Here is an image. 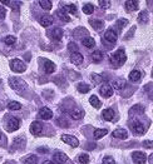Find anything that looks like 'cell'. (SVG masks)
<instances>
[{
  "label": "cell",
  "mask_w": 153,
  "mask_h": 164,
  "mask_svg": "<svg viewBox=\"0 0 153 164\" xmlns=\"http://www.w3.org/2000/svg\"><path fill=\"white\" fill-rule=\"evenodd\" d=\"M109 60L114 64V67H119V65L124 64L125 60H127V56H125L124 50H123V49H118L116 53L109 55Z\"/></svg>",
  "instance_id": "cell-1"
},
{
  "label": "cell",
  "mask_w": 153,
  "mask_h": 164,
  "mask_svg": "<svg viewBox=\"0 0 153 164\" xmlns=\"http://www.w3.org/2000/svg\"><path fill=\"white\" fill-rule=\"evenodd\" d=\"M9 85H10V88H11V89L16 90V92H24V90L28 88L27 83H25V81H24L23 79L16 78V77H11V78H9Z\"/></svg>",
  "instance_id": "cell-2"
},
{
  "label": "cell",
  "mask_w": 153,
  "mask_h": 164,
  "mask_svg": "<svg viewBox=\"0 0 153 164\" xmlns=\"http://www.w3.org/2000/svg\"><path fill=\"white\" fill-rule=\"evenodd\" d=\"M10 69L15 73H23L27 70V65H25L20 59H13L10 62Z\"/></svg>",
  "instance_id": "cell-3"
},
{
  "label": "cell",
  "mask_w": 153,
  "mask_h": 164,
  "mask_svg": "<svg viewBox=\"0 0 153 164\" xmlns=\"http://www.w3.org/2000/svg\"><path fill=\"white\" fill-rule=\"evenodd\" d=\"M60 139H62V142H64L65 144L72 145L73 148H76V147L79 145V140H78V139H76L75 137H73V135H69V134H63V135L60 137Z\"/></svg>",
  "instance_id": "cell-4"
},
{
  "label": "cell",
  "mask_w": 153,
  "mask_h": 164,
  "mask_svg": "<svg viewBox=\"0 0 153 164\" xmlns=\"http://www.w3.org/2000/svg\"><path fill=\"white\" fill-rule=\"evenodd\" d=\"M132 159H133L134 164H146L147 155L143 152H133L132 153Z\"/></svg>",
  "instance_id": "cell-5"
},
{
  "label": "cell",
  "mask_w": 153,
  "mask_h": 164,
  "mask_svg": "<svg viewBox=\"0 0 153 164\" xmlns=\"http://www.w3.org/2000/svg\"><path fill=\"white\" fill-rule=\"evenodd\" d=\"M41 130H43V124H41L40 121L35 120V121H33L31 124H30V133L33 135H35V137L40 135L41 134Z\"/></svg>",
  "instance_id": "cell-6"
},
{
  "label": "cell",
  "mask_w": 153,
  "mask_h": 164,
  "mask_svg": "<svg viewBox=\"0 0 153 164\" xmlns=\"http://www.w3.org/2000/svg\"><path fill=\"white\" fill-rule=\"evenodd\" d=\"M132 129H133V132L134 133H137L139 135H143L144 132H146V128H144V125L142 124V123L138 120V119H134L132 121Z\"/></svg>",
  "instance_id": "cell-7"
},
{
  "label": "cell",
  "mask_w": 153,
  "mask_h": 164,
  "mask_svg": "<svg viewBox=\"0 0 153 164\" xmlns=\"http://www.w3.org/2000/svg\"><path fill=\"white\" fill-rule=\"evenodd\" d=\"M19 125H20L19 119H16V118H10L9 121H8L6 130H8V132H15V130L19 129Z\"/></svg>",
  "instance_id": "cell-8"
},
{
  "label": "cell",
  "mask_w": 153,
  "mask_h": 164,
  "mask_svg": "<svg viewBox=\"0 0 153 164\" xmlns=\"http://www.w3.org/2000/svg\"><path fill=\"white\" fill-rule=\"evenodd\" d=\"M38 115H39L40 119H43V120H49V119L53 118V112L50 110L49 108H47V106H44V108H41L39 110Z\"/></svg>",
  "instance_id": "cell-9"
},
{
  "label": "cell",
  "mask_w": 153,
  "mask_h": 164,
  "mask_svg": "<svg viewBox=\"0 0 153 164\" xmlns=\"http://www.w3.org/2000/svg\"><path fill=\"white\" fill-rule=\"evenodd\" d=\"M104 39L109 43H116L117 39H118V34L114 29H108L104 34Z\"/></svg>",
  "instance_id": "cell-10"
},
{
  "label": "cell",
  "mask_w": 153,
  "mask_h": 164,
  "mask_svg": "<svg viewBox=\"0 0 153 164\" xmlns=\"http://www.w3.org/2000/svg\"><path fill=\"white\" fill-rule=\"evenodd\" d=\"M99 92H100V94L103 95L104 98H109V96L113 95V88L110 87V85H108V84H104V85L100 87Z\"/></svg>",
  "instance_id": "cell-11"
},
{
  "label": "cell",
  "mask_w": 153,
  "mask_h": 164,
  "mask_svg": "<svg viewBox=\"0 0 153 164\" xmlns=\"http://www.w3.org/2000/svg\"><path fill=\"white\" fill-rule=\"evenodd\" d=\"M112 135L114 138H117V139H127V138H128V132H127L125 129H123V128H118L112 133Z\"/></svg>",
  "instance_id": "cell-12"
},
{
  "label": "cell",
  "mask_w": 153,
  "mask_h": 164,
  "mask_svg": "<svg viewBox=\"0 0 153 164\" xmlns=\"http://www.w3.org/2000/svg\"><path fill=\"white\" fill-rule=\"evenodd\" d=\"M54 162H57L58 164H64V163H67L68 160H69V158H68V155L67 154H64V153H59V152H57L55 154H54Z\"/></svg>",
  "instance_id": "cell-13"
},
{
  "label": "cell",
  "mask_w": 153,
  "mask_h": 164,
  "mask_svg": "<svg viewBox=\"0 0 153 164\" xmlns=\"http://www.w3.org/2000/svg\"><path fill=\"white\" fill-rule=\"evenodd\" d=\"M49 36L53 40H55V42H59V40L63 38V30L60 28H55L52 33H49Z\"/></svg>",
  "instance_id": "cell-14"
},
{
  "label": "cell",
  "mask_w": 153,
  "mask_h": 164,
  "mask_svg": "<svg viewBox=\"0 0 153 164\" xmlns=\"http://www.w3.org/2000/svg\"><path fill=\"white\" fill-rule=\"evenodd\" d=\"M70 62H72L74 65H80V64L83 63V55H82L79 52L72 53V55H70Z\"/></svg>",
  "instance_id": "cell-15"
},
{
  "label": "cell",
  "mask_w": 153,
  "mask_h": 164,
  "mask_svg": "<svg viewBox=\"0 0 153 164\" xmlns=\"http://www.w3.org/2000/svg\"><path fill=\"white\" fill-rule=\"evenodd\" d=\"M44 71L47 74H52V73L55 71V64L50 60H44Z\"/></svg>",
  "instance_id": "cell-16"
},
{
  "label": "cell",
  "mask_w": 153,
  "mask_h": 164,
  "mask_svg": "<svg viewBox=\"0 0 153 164\" xmlns=\"http://www.w3.org/2000/svg\"><path fill=\"white\" fill-rule=\"evenodd\" d=\"M39 23L41 24V27L47 28V27H49V25H52V24H53V18L50 15H43L39 19Z\"/></svg>",
  "instance_id": "cell-17"
},
{
  "label": "cell",
  "mask_w": 153,
  "mask_h": 164,
  "mask_svg": "<svg viewBox=\"0 0 153 164\" xmlns=\"http://www.w3.org/2000/svg\"><path fill=\"white\" fill-rule=\"evenodd\" d=\"M138 4L139 3L137 2V0H134V2H125L124 6H125L127 11H134V10L138 9Z\"/></svg>",
  "instance_id": "cell-18"
},
{
  "label": "cell",
  "mask_w": 153,
  "mask_h": 164,
  "mask_svg": "<svg viewBox=\"0 0 153 164\" xmlns=\"http://www.w3.org/2000/svg\"><path fill=\"white\" fill-rule=\"evenodd\" d=\"M103 118L107 121H112L114 119V112H113V109H110V108L104 109L103 110Z\"/></svg>",
  "instance_id": "cell-19"
},
{
  "label": "cell",
  "mask_w": 153,
  "mask_h": 164,
  "mask_svg": "<svg viewBox=\"0 0 153 164\" xmlns=\"http://www.w3.org/2000/svg\"><path fill=\"white\" fill-rule=\"evenodd\" d=\"M124 87H125V80L124 79H117V80L113 81V84H112V88L116 89V90H122Z\"/></svg>",
  "instance_id": "cell-20"
},
{
  "label": "cell",
  "mask_w": 153,
  "mask_h": 164,
  "mask_svg": "<svg viewBox=\"0 0 153 164\" xmlns=\"http://www.w3.org/2000/svg\"><path fill=\"white\" fill-rule=\"evenodd\" d=\"M143 75V73L141 70H132L131 74H129V79L131 81H138Z\"/></svg>",
  "instance_id": "cell-21"
},
{
  "label": "cell",
  "mask_w": 153,
  "mask_h": 164,
  "mask_svg": "<svg viewBox=\"0 0 153 164\" xmlns=\"http://www.w3.org/2000/svg\"><path fill=\"white\" fill-rule=\"evenodd\" d=\"M82 44L86 46V48H94L96 40L93 39V38H90V36H87V38H84V39L82 40Z\"/></svg>",
  "instance_id": "cell-22"
},
{
  "label": "cell",
  "mask_w": 153,
  "mask_h": 164,
  "mask_svg": "<svg viewBox=\"0 0 153 164\" xmlns=\"http://www.w3.org/2000/svg\"><path fill=\"white\" fill-rule=\"evenodd\" d=\"M89 23H90V25H92L93 29H96V30H102V29H103V21H102V20L92 19Z\"/></svg>",
  "instance_id": "cell-23"
},
{
  "label": "cell",
  "mask_w": 153,
  "mask_h": 164,
  "mask_svg": "<svg viewBox=\"0 0 153 164\" xmlns=\"http://www.w3.org/2000/svg\"><path fill=\"white\" fill-rule=\"evenodd\" d=\"M102 59H103V54H102L99 50H96L90 55V60L93 63H99V62H102Z\"/></svg>",
  "instance_id": "cell-24"
},
{
  "label": "cell",
  "mask_w": 153,
  "mask_h": 164,
  "mask_svg": "<svg viewBox=\"0 0 153 164\" xmlns=\"http://www.w3.org/2000/svg\"><path fill=\"white\" fill-rule=\"evenodd\" d=\"M62 9L67 13H69V14H74L76 15V5L75 4H68V5H64Z\"/></svg>",
  "instance_id": "cell-25"
},
{
  "label": "cell",
  "mask_w": 153,
  "mask_h": 164,
  "mask_svg": "<svg viewBox=\"0 0 153 164\" xmlns=\"http://www.w3.org/2000/svg\"><path fill=\"white\" fill-rule=\"evenodd\" d=\"M148 20H149V15H148V13H147L146 10L142 11V13L138 15V21H139L141 24H147Z\"/></svg>",
  "instance_id": "cell-26"
},
{
  "label": "cell",
  "mask_w": 153,
  "mask_h": 164,
  "mask_svg": "<svg viewBox=\"0 0 153 164\" xmlns=\"http://www.w3.org/2000/svg\"><path fill=\"white\" fill-rule=\"evenodd\" d=\"M83 110H80V109H74L72 113H70V117H72V119H74V120H79V119H82L83 118Z\"/></svg>",
  "instance_id": "cell-27"
},
{
  "label": "cell",
  "mask_w": 153,
  "mask_h": 164,
  "mask_svg": "<svg viewBox=\"0 0 153 164\" xmlns=\"http://www.w3.org/2000/svg\"><path fill=\"white\" fill-rule=\"evenodd\" d=\"M106 134H108V130L107 129H96L93 137H94V139H100V138H103Z\"/></svg>",
  "instance_id": "cell-28"
},
{
  "label": "cell",
  "mask_w": 153,
  "mask_h": 164,
  "mask_svg": "<svg viewBox=\"0 0 153 164\" xmlns=\"http://www.w3.org/2000/svg\"><path fill=\"white\" fill-rule=\"evenodd\" d=\"M89 102H90L92 106H94L96 109H99L100 106H102V103H100V100L98 99V98H97L96 95H92V96H90V99H89Z\"/></svg>",
  "instance_id": "cell-29"
},
{
  "label": "cell",
  "mask_w": 153,
  "mask_h": 164,
  "mask_svg": "<svg viewBox=\"0 0 153 164\" xmlns=\"http://www.w3.org/2000/svg\"><path fill=\"white\" fill-rule=\"evenodd\" d=\"M58 16H59V19L60 20H63V21H65V23H69L70 21V18L69 16H68V14L63 10V9H60V10H58Z\"/></svg>",
  "instance_id": "cell-30"
},
{
  "label": "cell",
  "mask_w": 153,
  "mask_h": 164,
  "mask_svg": "<svg viewBox=\"0 0 153 164\" xmlns=\"http://www.w3.org/2000/svg\"><path fill=\"white\" fill-rule=\"evenodd\" d=\"M39 4H40V6L43 8L44 10H50V9H52V6H53L52 2H49V0H40Z\"/></svg>",
  "instance_id": "cell-31"
},
{
  "label": "cell",
  "mask_w": 153,
  "mask_h": 164,
  "mask_svg": "<svg viewBox=\"0 0 153 164\" xmlns=\"http://www.w3.org/2000/svg\"><path fill=\"white\" fill-rule=\"evenodd\" d=\"M24 164H38V157L37 155H29L28 158L24 159Z\"/></svg>",
  "instance_id": "cell-32"
},
{
  "label": "cell",
  "mask_w": 153,
  "mask_h": 164,
  "mask_svg": "<svg viewBox=\"0 0 153 164\" xmlns=\"http://www.w3.org/2000/svg\"><path fill=\"white\" fill-rule=\"evenodd\" d=\"M78 90H79L80 93L86 94V93H88L89 90H90V87H89L88 84H86V83H79V84H78Z\"/></svg>",
  "instance_id": "cell-33"
},
{
  "label": "cell",
  "mask_w": 153,
  "mask_h": 164,
  "mask_svg": "<svg viewBox=\"0 0 153 164\" xmlns=\"http://www.w3.org/2000/svg\"><path fill=\"white\" fill-rule=\"evenodd\" d=\"M8 108L10 110H19V109H21V104L18 102H10L8 104Z\"/></svg>",
  "instance_id": "cell-34"
},
{
  "label": "cell",
  "mask_w": 153,
  "mask_h": 164,
  "mask_svg": "<svg viewBox=\"0 0 153 164\" xmlns=\"http://www.w3.org/2000/svg\"><path fill=\"white\" fill-rule=\"evenodd\" d=\"M93 11H94V6H93L92 4H86L83 6V13L84 14H92Z\"/></svg>",
  "instance_id": "cell-35"
},
{
  "label": "cell",
  "mask_w": 153,
  "mask_h": 164,
  "mask_svg": "<svg viewBox=\"0 0 153 164\" xmlns=\"http://www.w3.org/2000/svg\"><path fill=\"white\" fill-rule=\"evenodd\" d=\"M4 42H5L6 45H13V44H15V42H16V38L13 36V35H8V36H5Z\"/></svg>",
  "instance_id": "cell-36"
},
{
  "label": "cell",
  "mask_w": 153,
  "mask_h": 164,
  "mask_svg": "<svg viewBox=\"0 0 153 164\" xmlns=\"http://www.w3.org/2000/svg\"><path fill=\"white\" fill-rule=\"evenodd\" d=\"M78 160L80 164H87L89 162V155L88 154H80L78 157Z\"/></svg>",
  "instance_id": "cell-37"
},
{
  "label": "cell",
  "mask_w": 153,
  "mask_h": 164,
  "mask_svg": "<svg viewBox=\"0 0 153 164\" xmlns=\"http://www.w3.org/2000/svg\"><path fill=\"white\" fill-rule=\"evenodd\" d=\"M135 112H138V113L141 114V113H143V112H144V108H143V106H142L141 104H137V105H134L133 108L131 109V113H132V114H134Z\"/></svg>",
  "instance_id": "cell-38"
},
{
  "label": "cell",
  "mask_w": 153,
  "mask_h": 164,
  "mask_svg": "<svg viewBox=\"0 0 153 164\" xmlns=\"http://www.w3.org/2000/svg\"><path fill=\"white\" fill-rule=\"evenodd\" d=\"M102 164H116L113 157H110V155H106V157L103 158V160H102Z\"/></svg>",
  "instance_id": "cell-39"
},
{
  "label": "cell",
  "mask_w": 153,
  "mask_h": 164,
  "mask_svg": "<svg viewBox=\"0 0 153 164\" xmlns=\"http://www.w3.org/2000/svg\"><path fill=\"white\" fill-rule=\"evenodd\" d=\"M20 2H10V4H9V6L11 8V9L14 10V11H18L19 9H20Z\"/></svg>",
  "instance_id": "cell-40"
},
{
  "label": "cell",
  "mask_w": 153,
  "mask_h": 164,
  "mask_svg": "<svg viewBox=\"0 0 153 164\" xmlns=\"http://www.w3.org/2000/svg\"><path fill=\"white\" fill-rule=\"evenodd\" d=\"M92 80L94 81V84H100L102 81H103V78L98 74H92Z\"/></svg>",
  "instance_id": "cell-41"
},
{
  "label": "cell",
  "mask_w": 153,
  "mask_h": 164,
  "mask_svg": "<svg viewBox=\"0 0 153 164\" xmlns=\"http://www.w3.org/2000/svg\"><path fill=\"white\" fill-rule=\"evenodd\" d=\"M127 24H128V20H127V19H119L117 21V25H118V28H119L121 30L127 25Z\"/></svg>",
  "instance_id": "cell-42"
},
{
  "label": "cell",
  "mask_w": 153,
  "mask_h": 164,
  "mask_svg": "<svg viewBox=\"0 0 153 164\" xmlns=\"http://www.w3.org/2000/svg\"><path fill=\"white\" fill-rule=\"evenodd\" d=\"M99 6L103 8V9H108L110 6V2H108V0H99Z\"/></svg>",
  "instance_id": "cell-43"
},
{
  "label": "cell",
  "mask_w": 153,
  "mask_h": 164,
  "mask_svg": "<svg viewBox=\"0 0 153 164\" xmlns=\"http://www.w3.org/2000/svg\"><path fill=\"white\" fill-rule=\"evenodd\" d=\"M68 48H69V50H70L72 53H76V52H79V48H78V45H76L75 43H69Z\"/></svg>",
  "instance_id": "cell-44"
},
{
  "label": "cell",
  "mask_w": 153,
  "mask_h": 164,
  "mask_svg": "<svg viewBox=\"0 0 153 164\" xmlns=\"http://www.w3.org/2000/svg\"><path fill=\"white\" fill-rule=\"evenodd\" d=\"M58 123H59V125H62V127H64V128L68 127V121L64 120L63 118H59V119H58Z\"/></svg>",
  "instance_id": "cell-45"
},
{
  "label": "cell",
  "mask_w": 153,
  "mask_h": 164,
  "mask_svg": "<svg viewBox=\"0 0 153 164\" xmlns=\"http://www.w3.org/2000/svg\"><path fill=\"white\" fill-rule=\"evenodd\" d=\"M143 147H144V148H153V142H151V140H144V142H143Z\"/></svg>",
  "instance_id": "cell-46"
},
{
  "label": "cell",
  "mask_w": 153,
  "mask_h": 164,
  "mask_svg": "<svg viewBox=\"0 0 153 164\" xmlns=\"http://www.w3.org/2000/svg\"><path fill=\"white\" fill-rule=\"evenodd\" d=\"M5 18V10L3 8H0V19H4Z\"/></svg>",
  "instance_id": "cell-47"
},
{
  "label": "cell",
  "mask_w": 153,
  "mask_h": 164,
  "mask_svg": "<svg viewBox=\"0 0 153 164\" xmlns=\"http://www.w3.org/2000/svg\"><path fill=\"white\" fill-rule=\"evenodd\" d=\"M38 152H39V153H48L49 149H48V148H38Z\"/></svg>",
  "instance_id": "cell-48"
},
{
  "label": "cell",
  "mask_w": 153,
  "mask_h": 164,
  "mask_svg": "<svg viewBox=\"0 0 153 164\" xmlns=\"http://www.w3.org/2000/svg\"><path fill=\"white\" fill-rule=\"evenodd\" d=\"M86 148H87V149H94V148H96V144H94V143H92V145H87Z\"/></svg>",
  "instance_id": "cell-49"
},
{
  "label": "cell",
  "mask_w": 153,
  "mask_h": 164,
  "mask_svg": "<svg viewBox=\"0 0 153 164\" xmlns=\"http://www.w3.org/2000/svg\"><path fill=\"white\" fill-rule=\"evenodd\" d=\"M0 3H2V4H5V5H9V4H10L9 0H2V2H0Z\"/></svg>",
  "instance_id": "cell-50"
},
{
  "label": "cell",
  "mask_w": 153,
  "mask_h": 164,
  "mask_svg": "<svg viewBox=\"0 0 153 164\" xmlns=\"http://www.w3.org/2000/svg\"><path fill=\"white\" fill-rule=\"evenodd\" d=\"M148 160H149V164H153V154H151V155H149Z\"/></svg>",
  "instance_id": "cell-51"
},
{
  "label": "cell",
  "mask_w": 153,
  "mask_h": 164,
  "mask_svg": "<svg viewBox=\"0 0 153 164\" xmlns=\"http://www.w3.org/2000/svg\"><path fill=\"white\" fill-rule=\"evenodd\" d=\"M43 164H54V163H53V162H50V160H45Z\"/></svg>",
  "instance_id": "cell-52"
},
{
  "label": "cell",
  "mask_w": 153,
  "mask_h": 164,
  "mask_svg": "<svg viewBox=\"0 0 153 164\" xmlns=\"http://www.w3.org/2000/svg\"><path fill=\"white\" fill-rule=\"evenodd\" d=\"M152 78H153V71H152Z\"/></svg>",
  "instance_id": "cell-53"
}]
</instances>
